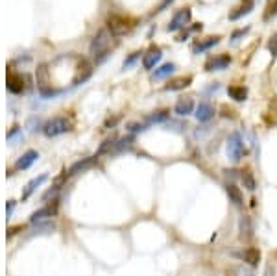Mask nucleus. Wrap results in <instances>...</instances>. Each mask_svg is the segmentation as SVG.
Returning a JSON list of instances; mask_svg holds the SVG:
<instances>
[{
    "label": "nucleus",
    "mask_w": 277,
    "mask_h": 276,
    "mask_svg": "<svg viewBox=\"0 0 277 276\" xmlns=\"http://www.w3.org/2000/svg\"><path fill=\"white\" fill-rule=\"evenodd\" d=\"M70 130H72V121L63 115H60V117L50 119L48 123H44L42 134L46 135V137H58V135H63V134H66V132H70Z\"/></svg>",
    "instance_id": "f257e3e1"
},
{
    "label": "nucleus",
    "mask_w": 277,
    "mask_h": 276,
    "mask_svg": "<svg viewBox=\"0 0 277 276\" xmlns=\"http://www.w3.org/2000/svg\"><path fill=\"white\" fill-rule=\"evenodd\" d=\"M109 47H111V36H109V32L100 30L94 36L92 43H90V54L96 58V62H100L104 56L109 52Z\"/></svg>",
    "instance_id": "f03ea898"
},
{
    "label": "nucleus",
    "mask_w": 277,
    "mask_h": 276,
    "mask_svg": "<svg viewBox=\"0 0 277 276\" xmlns=\"http://www.w3.org/2000/svg\"><path fill=\"white\" fill-rule=\"evenodd\" d=\"M244 152H246V150H244V141H242L240 134L233 132L228 139V158L233 161V163H238V161L242 160Z\"/></svg>",
    "instance_id": "7ed1b4c3"
},
{
    "label": "nucleus",
    "mask_w": 277,
    "mask_h": 276,
    "mask_svg": "<svg viewBox=\"0 0 277 276\" xmlns=\"http://www.w3.org/2000/svg\"><path fill=\"white\" fill-rule=\"evenodd\" d=\"M190 17H192L190 8H183V10H180L178 13H174V17H172V21H170V25L166 30L178 32V30H181V28H185V26L190 23Z\"/></svg>",
    "instance_id": "20e7f679"
},
{
    "label": "nucleus",
    "mask_w": 277,
    "mask_h": 276,
    "mask_svg": "<svg viewBox=\"0 0 277 276\" xmlns=\"http://www.w3.org/2000/svg\"><path fill=\"white\" fill-rule=\"evenodd\" d=\"M108 25H109V30L113 32V34H116V36L128 34L130 28H132V25H128V19L122 17V15H113V17H109Z\"/></svg>",
    "instance_id": "39448f33"
},
{
    "label": "nucleus",
    "mask_w": 277,
    "mask_h": 276,
    "mask_svg": "<svg viewBox=\"0 0 277 276\" xmlns=\"http://www.w3.org/2000/svg\"><path fill=\"white\" fill-rule=\"evenodd\" d=\"M56 211H58V200H54V204H48V206H44V208L34 211V213L30 215V222L32 224L42 222L44 219H48V217H54Z\"/></svg>",
    "instance_id": "423d86ee"
},
{
    "label": "nucleus",
    "mask_w": 277,
    "mask_h": 276,
    "mask_svg": "<svg viewBox=\"0 0 277 276\" xmlns=\"http://www.w3.org/2000/svg\"><path fill=\"white\" fill-rule=\"evenodd\" d=\"M229 65H231V56L222 54V56H216V58H209L205 62V71H224Z\"/></svg>",
    "instance_id": "0eeeda50"
},
{
    "label": "nucleus",
    "mask_w": 277,
    "mask_h": 276,
    "mask_svg": "<svg viewBox=\"0 0 277 276\" xmlns=\"http://www.w3.org/2000/svg\"><path fill=\"white\" fill-rule=\"evenodd\" d=\"M161 58H163L161 49H159V47H152V49L142 56V67H144L146 71H152L157 63L161 62Z\"/></svg>",
    "instance_id": "6e6552de"
},
{
    "label": "nucleus",
    "mask_w": 277,
    "mask_h": 276,
    "mask_svg": "<svg viewBox=\"0 0 277 276\" xmlns=\"http://www.w3.org/2000/svg\"><path fill=\"white\" fill-rule=\"evenodd\" d=\"M37 160H39V152H37V150H26V152L17 160L15 169H17V171H26V169H30Z\"/></svg>",
    "instance_id": "1a4fd4ad"
},
{
    "label": "nucleus",
    "mask_w": 277,
    "mask_h": 276,
    "mask_svg": "<svg viewBox=\"0 0 277 276\" xmlns=\"http://www.w3.org/2000/svg\"><path fill=\"white\" fill-rule=\"evenodd\" d=\"M194 115H196L200 123H207V121H211L212 117H214V108L209 102H200Z\"/></svg>",
    "instance_id": "9d476101"
},
{
    "label": "nucleus",
    "mask_w": 277,
    "mask_h": 276,
    "mask_svg": "<svg viewBox=\"0 0 277 276\" xmlns=\"http://www.w3.org/2000/svg\"><path fill=\"white\" fill-rule=\"evenodd\" d=\"M8 89L15 95L24 91V78L22 74H15V73H10L8 74Z\"/></svg>",
    "instance_id": "9b49d317"
},
{
    "label": "nucleus",
    "mask_w": 277,
    "mask_h": 276,
    "mask_svg": "<svg viewBox=\"0 0 277 276\" xmlns=\"http://www.w3.org/2000/svg\"><path fill=\"white\" fill-rule=\"evenodd\" d=\"M46 178H48V174H41V176H37V178L30 180L28 184H26L24 191H22V200H26V198H30L32 193H36L39 187H41L44 182H46Z\"/></svg>",
    "instance_id": "f8f14e48"
},
{
    "label": "nucleus",
    "mask_w": 277,
    "mask_h": 276,
    "mask_svg": "<svg viewBox=\"0 0 277 276\" xmlns=\"http://www.w3.org/2000/svg\"><path fill=\"white\" fill-rule=\"evenodd\" d=\"M174 111L178 113V115H181V117L190 115V113L194 111V102H192V98H188V97L180 98V100L176 102V106H174Z\"/></svg>",
    "instance_id": "ddd939ff"
},
{
    "label": "nucleus",
    "mask_w": 277,
    "mask_h": 276,
    "mask_svg": "<svg viewBox=\"0 0 277 276\" xmlns=\"http://www.w3.org/2000/svg\"><path fill=\"white\" fill-rule=\"evenodd\" d=\"M260 258H262V254H260L259 248H255V246H250L246 250L242 252V259L246 261L250 267H257L260 263Z\"/></svg>",
    "instance_id": "4468645a"
},
{
    "label": "nucleus",
    "mask_w": 277,
    "mask_h": 276,
    "mask_svg": "<svg viewBox=\"0 0 277 276\" xmlns=\"http://www.w3.org/2000/svg\"><path fill=\"white\" fill-rule=\"evenodd\" d=\"M220 43V37L214 36V37H205V39H200L198 43H194L192 47V52L194 54H202V52H205V50L212 49L214 45Z\"/></svg>",
    "instance_id": "2eb2a0df"
},
{
    "label": "nucleus",
    "mask_w": 277,
    "mask_h": 276,
    "mask_svg": "<svg viewBox=\"0 0 277 276\" xmlns=\"http://www.w3.org/2000/svg\"><path fill=\"white\" fill-rule=\"evenodd\" d=\"M253 8H255V2H253V0H244L235 12L229 13V21H238L240 17H244V15H248V13H252Z\"/></svg>",
    "instance_id": "dca6fc26"
},
{
    "label": "nucleus",
    "mask_w": 277,
    "mask_h": 276,
    "mask_svg": "<svg viewBox=\"0 0 277 276\" xmlns=\"http://www.w3.org/2000/svg\"><path fill=\"white\" fill-rule=\"evenodd\" d=\"M226 193H228V196H229V202H233L235 206H242V204H244V195H242V191L238 189L235 184L226 185Z\"/></svg>",
    "instance_id": "f3484780"
},
{
    "label": "nucleus",
    "mask_w": 277,
    "mask_h": 276,
    "mask_svg": "<svg viewBox=\"0 0 277 276\" xmlns=\"http://www.w3.org/2000/svg\"><path fill=\"white\" fill-rule=\"evenodd\" d=\"M192 84V78L190 76H183V78H176V80H172V82H168L166 86H164V89L166 91H181V89H185V87H188Z\"/></svg>",
    "instance_id": "a211bd4d"
},
{
    "label": "nucleus",
    "mask_w": 277,
    "mask_h": 276,
    "mask_svg": "<svg viewBox=\"0 0 277 276\" xmlns=\"http://www.w3.org/2000/svg\"><path fill=\"white\" fill-rule=\"evenodd\" d=\"M228 95L236 102H244L248 98V89L242 86H229L228 87Z\"/></svg>",
    "instance_id": "6ab92c4d"
},
{
    "label": "nucleus",
    "mask_w": 277,
    "mask_h": 276,
    "mask_svg": "<svg viewBox=\"0 0 277 276\" xmlns=\"http://www.w3.org/2000/svg\"><path fill=\"white\" fill-rule=\"evenodd\" d=\"M94 163V158H84V160H80V161H76L70 169H68V172H66V176H74V174H78V172H82V171H85L87 167H90Z\"/></svg>",
    "instance_id": "aec40b11"
},
{
    "label": "nucleus",
    "mask_w": 277,
    "mask_h": 276,
    "mask_svg": "<svg viewBox=\"0 0 277 276\" xmlns=\"http://www.w3.org/2000/svg\"><path fill=\"white\" fill-rule=\"evenodd\" d=\"M176 71V65L174 63H164V65H161L159 69H156V73L152 74V78L154 80H163V78H166V76H170V74Z\"/></svg>",
    "instance_id": "412c9836"
},
{
    "label": "nucleus",
    "mask_w": 277,
    "mask_h": 276,
    "mask_svg": "<svg viewBox=\"0 0 277 276\" xmlns=\"http://www.w3.org/2000/svg\"><path fill=\"white\" fill-rule=\"evenodd\" d=\"M240 180H242V184H244V187H246L248 191L257 189V182H255V178H253V174L250 171H242Z\"/></svg>",
    "instance_id": "4be33fe9"
},
{
    "label": "nucleus",
    "mask_w": 277,
    "mask_h": 276,
    "mask_svg": "<svg viewBox=\"0 0 277 276\" xmlns=\"http://www.w3.org/2000/svg\"><path fill=\"white\" fill-rule=\"evenodd\" d=\"M170 117V113L168 111H156V113H152L150 117H148V124L150 123H164L166 119Z\"/></svg>",
    "instance_id": "5701e85b"
},
{
    "label": "nucleus",
    "mask_w": 277,
    "mask_h": 276,
    "mask_svg": "<svg viewBox=\"0 0 277 276\" xmlns=\"http://www.w3.org/2000/svg\"><path fill=\"white\" fill-rule=\"evenodd\" d=\"M276 13H277V0H272L270 4L266 6V12H264V21H266V23H268V21H270V19L276 15Z\"/></svg>",
    "instance_id": "b1692460"
},
{
    "label": "nucleus",
    "mask_w": 277,
    "mask_h": 276,
    "mask_svg": "<svg viewBox=\"0 0 277 276\" xmlns=\"http://www.w3.org/2000/svg\"><path fill=\"white\" fill-rule=\"evenodd\" d=\"M268 50H270V54L274 58H277V34L270 37V41H268Z\"/></svg>",
    "instance_id": "393cba45"
},
{
    "label": "nucleus",
    "mask_w": 277,
    "mask_h": 276,
    "mask_svg": "<svg viewBox=\"0 0 277 276\" xmlns=\"http://www.w3.org/2000/svg\"><path fill=\"white\" fill-rule=\"evenodd\" d=\"M146 126H148V123H144V124H128V130H130V132H132V134H135V132H142V130H146Z\"/></svg>",
    "instance_id": "a878e982"
},
{
    "label": "nucleus",
    "mask_w": 277,
    "mask_h": 276,
    "mask_svg": "<svg viewBox=\"0 0 277 276\" xmlns=\"http://www.w3.org/2000/svg\"><path fill=\"white\" fill-rule=\"evenodd\" d=\"M15 206H17L15 200H8V204H6V217L8 219H12L13 211H15Z\"/></svg>",
    "instance_id": "bb28decb"
},
{
    "label": "nucleus",
    "mask_w": 277,
    "mask_h": 276,
    "mask_svg": "<svg viewBox=\"0 0 277 276\" xmlns=\"http://www.w3.org/2000/svg\"><path fill=\"white\" fill-rule=\"evenodd\" d=\"M248 30H250V28H242V30L233 32V36H231V41H233V43H236V41H238V37H242L244 34H248Z\"/></svg>",
    "instance_id": "cd10ccee"
},
{
    "label": "nucleus",
    "mask_w": 277,
    "mask_h": 276,
    "mask_svg": "<svg viewBox=\"0 0 277 276\" xmlns=\"http://www.w3.org/2000/svg\"><path fill=\"white\" fill-rule=\"evenodd\" d=\"M137 58H138V52H135V54H132V56H130V58H128L126 62H124V69L132 67V63L135 62V60H137Z\"/></svg>",
    "instance_id": "c85d7f7f"
},
{
    "label": "nucleus",
    "mask_w": 277,
    "mask_h": 276,
    "mask_svg": "<svg viewBox=\"0 0 277 276\" xmlns=\"http://www.w3.org/2000/svg\"><path fill=\"white\" fill-rule=\"evenodd\" d=\"M172 2H174V0H163V2H161V4H159V8H157L156 12H163L164 8H168L170 4H172Z\"/></svg>",
    "instance_id": "c756f323"
},
{
    "label": "nucleus",
    "mask_w": 277,
    "mask_h": 276,
    "mask_svg": "<svg viewBox=\"0 0 277 276\" xmlns=\"http://www.w3.org/2000/svg\"><path fill=\"white\" fill-rule=\"evenodd\" d=\"M264 276H276V270H274V267H272V265H268V267H266Z\"/></svg>",
    "instance_id": "7c9ffc66"
}]
</instances>
